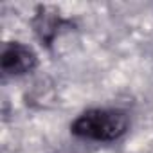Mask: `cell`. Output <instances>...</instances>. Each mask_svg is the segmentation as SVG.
I'll return each instance as SVG.
<instances>
[{
    "label": "cell",
    "mask_w": 153,
    "mask_h": 153,
    "mask_svg": "<svg viewBox=\"0 0 153 153\" xmlns=\"http://www.w3.org/2000/svg\"><path fill=\"white\" fill-rule=\"evenodd\" d=\"M0 61H2V70L9 76H20V74L31 72L38 63L34 51L18 42L4 45Z\"/></svg>",
    "instance_id": "7a4b0ae2"
},
{
    "label": "cell",
    "mask_w": 153,
    "mask_h": 153,
    "mask_svg": "<svg viewBox=\"0 0 153 153\" xmlns=\"http://www.w3.org/2000/svg\"><path fill=\"white\" fill-rule=\"evenodd\" d=\"M128 115L115 108H94L81 114L70 126L76 137L87 140L108 142L115 140L128 130Z\"/></svg>",
    "instance_id": "6da1fadb"
}]
</instances>
